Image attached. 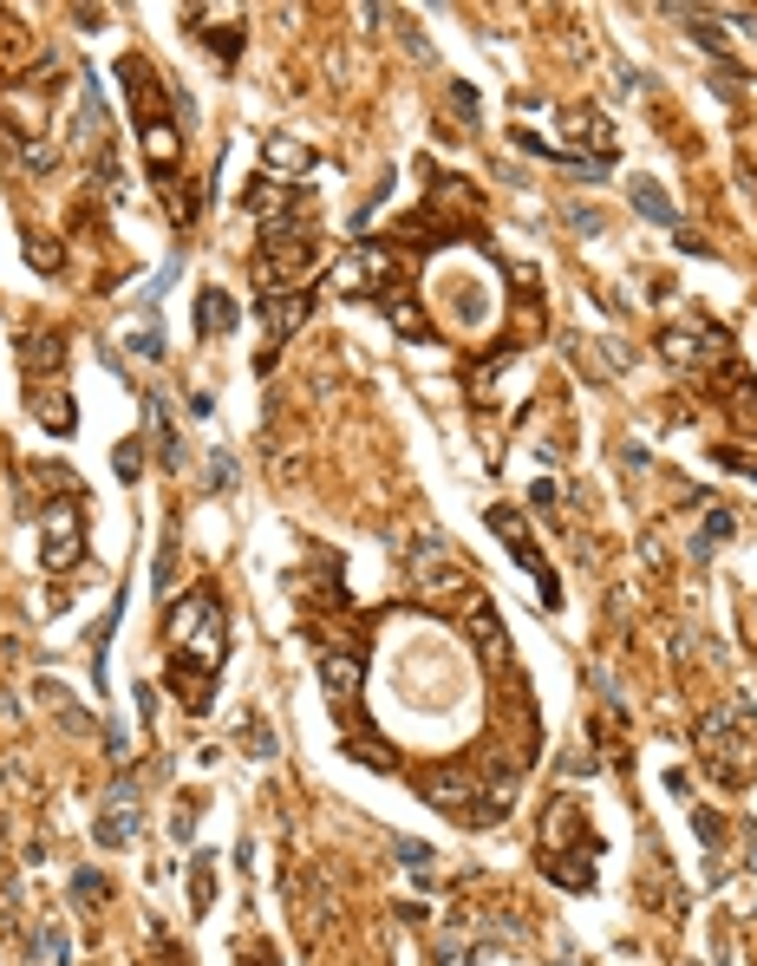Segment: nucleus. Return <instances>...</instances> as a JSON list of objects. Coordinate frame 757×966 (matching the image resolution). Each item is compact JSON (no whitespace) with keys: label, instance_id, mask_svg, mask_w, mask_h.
I'll return each instance as SVG.
<instances>
[{"label":"nucleus","instance_id":"obj_1","mask_svg":"<svg viewBox=\"0 0 757 966\" xmlns=\"http://www.w3.org/2000/svg\"><path fill=\"white\" fill-rule=\"evenodd\" d=\"M164 640H170V679H177V692L190 699V712H209V686H216L222 660H229V601L209 581H196L164 614Z\"/></svg>","mask_w":757,"mask_h":966},{"label":"nucleus","instance_id":"obj_2","mask_svg":"<svg viewBox=\"0 0 757 966\" xmlns=\"http://www.w3.org/2000/svg\"><path fill=\"white\" fill-rule=\"evenodd\" d=\"M418 797L451 810L457 823H503L516 797V777L510 771H490V758H470V764H444V771H425L418 777Z\"/></svg>","mask_w":757,"mask_h":966},{"label":"nucleus","instance_id":"obj_3","mask_svg":"<svg viewBox=\"0 0 757 966\" xmlns=\"http://www.w3.org/2000/svg\"><path fill=\"white\" fill-rule=\"evenodd\" d=\"M692 745H699V764L718 790H744L757 771V712L751 705H712L692 725Z\"/></svg>","mask_w":757,"mask_h":966},{"label":"nucleus","instance_id":"obj_4","mask_svg":"<svg viewBox=\"0 0 757 966\" xmlns=\"http://www.w3.org/2000/svg\"><path fill=\"white\" fill-rule=\"evenodd\" d=\"M314 262H320V249H314V235H307V222H275V229H262V249H255V288L294 294L314 275Z\"/></svg>","mask_w":757,"mask_h":966},{"label":"nucleus","instance_id":"obj_5","mask_svg":"<svg viewBox=\"0 0 757 966\" xmlns=\"http://www.w3.org/2000/svg\"><path fill=\"white\" fill-rule=\"evenodd\" d=\"M660 353L673 359L679 373H718V366H731V333L712 327L705 314H692V320L660 333Z\"/></svg>","mask_w":757,"mask_h":966},{"label":"nucleus","instance_id":"obj_6","mask_svg":"<svg viewBox=\"0 0 757 966\" xmlns=\"http://www.w3.org/2000/svg\"><path fill=\"white\" fill-rule=\"evenodd\" d=\"M79 490H66L59 503H46L33 523H40V562H46V575H66V568H79V555H85V516H79Z\"/></svg>","mask_w":757,"mask_h":966},{"label":"nucleus","instance_id":"obj_7","mask_svg":"<svg viewBox=\"0 0 757 966\" xmlns=\"http://www.w3.org/2000/svg\"><path fill=\"white\" fill-rule=\"evenodd\" d=\"M483 523H490L496 536L510 542V555H516V562H523V568H529V575H536V581H542V608H549V614L562 608V588H555V568L542 562V549H536V542H529L523 516H516V510H503V503H496V510H483Z\"/></svg>","mask_w":757,"mask_h":966},{"label":"nucleus","instance_id":"obj_8","mask_svg":"<svg viewBox=\"0 0 757 966\" xmlns=\"http://www.w3.org/2000/svg\"><path fill=\"white\" fill-rule=\"evenodd\" d=\"M392 268H399V255H392V249H372V242H359L346 262H333L327 281H333L340 294H372V288H386V281H392Z\"/></svg>","mask_w":757,"mask_h":966},{"label":"nucleus","instance_id":"obj_9","mask_svg":"<svg viewBox=\"0 0 757 966\" xmlns=\"http://www.w3.org/2000/svg\"><path fill=\"white\" fill-rule=\"evenodd\" d=\"M464 634L483 647V660H490V666H510V640H503V621H496L490 594H477V588L464 594Z\"/></svg>","mask_w":757,"mask_h":966},{"label":"nucleus","instance_id":"obj_10","mask_svg":"<svg viewBox=\"0 0 757 966\" xmlns=\"http://www.w3.org/2000/svg\"><path fill=\"white\" fill-rule=\"evenodd\" d=\"M307 314H314V288H294V294H262V327L268 340H294V333L307 327Z\"/></svg>","mask_w":757,"mask_h":966},{"label":"nucleus","instance_id":"obj_11","mask_svg":"<svg viewBox=\"0 0 757 966\" xmlns=\"http://www.w3.org/2000/svg\"><path fill=\"white\" fill-rule=\"evenodd\" d=\"M131 836H138V790L118 784L105 797V816H98V849H124Z\"/></svg>","mask_w":757,"mask_h":966},{"label":"nucleus","instance_id":"obj_12","mask_svg":"<svg viewBox=\"0 0 757 966\" xmlns=\"http://www.w3.org/2000/svg\"><path fill=\"white\" fill-rule=\"evenodd\" d=\"M359 679H366L359 653H320V686H327L333 705H353L359 699Z\"/></svg>","mask_w":757,"mask_h":966},{"label":"nucleus","instance_id":"obj_13","mask_svg":"<svg viewBox=\"0 0 757 966\" xmlns=\"http://www.w3.org/2000/svg\"><path fill=\"white\" fill-rule=\"evenodd\" d=\"M20 366H27L33 379H46V373H59L66 366V340H59L53 327H33L27 340H20Z\"/></svg>","mask_w":757,"mask_h":966},{"label":"nucleus","instance_id":"obj_14","mask_svg":"<svg viewBox=\"0 0 757 966\" xmlns=\"http://www.w3.org/2000/svg\"><path fill=\"white\" fill-rule=\"evenodd\" d=\"M235 320H242V307L229 301V294L222 288H203L196 294V333H203V340H216V333H229Z\"/></svg>","mask_w":757,"mask_h":966},{"label":"nucleus","instance_id":"obj_15","mask_svg":"<svg viewBox=\"0 0 757 966\" xmlns=\"http://www.w3.org/2000/svg\"><path fill=\"white\" fill-rule=\"evenodd\" d=\"M262 164L275 170V183H288V177H301V170H314V151H307L301 138H268L262 144Z\"/></svg>","mask_w":757,"mask_h":966},{"label":"nucleus","instance_id":"obj_16","mask_svg":"<svg viewBox=\"0 0 757 966\" xmlns=\"http://www.w3.org/2000/svg\"><path fill=\"white\" fill-rule=\"evenodd\" d=\"M124 92H131V111L151 125V105H157V72L144 59H124Z\"/></svg>","mask_w":757,"mask_h":966},{"label":"nucleus","instance_id":"obj_17","mask_svg":"<svg viewBox=\"0 0 757 966\" xmlns=\"http://www.w3.org/2000/svg\"><path fill=\"white\" fill-rule=\"evenodd\" d=\"M588 856H542V875L562 888H594V869H581Z\"/></svg>","mask_w":757,"mask_h":966},{"label":"nucleus","instance_id":"obj_18","mask_svg":"<svg viewBox=\"0 0 757 966\" xmlns=\"http://www.w3.org/2000/svg\"><path fill=\"white\" fill-rule=\"evenodd\" d=\"M144 412H151V431H157V457L164 464H183V438L170 431V418H164V399H144Z\"/></svg>","mask_w":757,"mask_h":966},{"label":"nucleus","instance_id":"obj_19","mask_svg":"<svg viewBox=\"0 0 757 966\" xmlns=\"http://www.w3.org/2000/svg\"><path fill=\"white\" fill-rule=\"evenodd\" d=\"M634 209H640V216H647V222H660V229H679V216H673V203H666V196H660V190H653V183H647V177H640V183H634Z\"/></svg>","mask_w":757,"mask_h":966},{"label":"nucleus","instance_id":"obj_20","mask_svg":"<svg viewBox=\"0 0 757 966\" xmlns=\"http://www.w3.org/2000/svg\"><path fill=\"white\" fill-rule=\"evenodd\" d=\"M33 412H40V425L53 431V438H72V425H79L72 399H33Z\"/></svg>","mask_w":757,"mask_h":966},{"label":"nucleus","instance_id":"obj_21","mask_svg":"<svg viewBox=\"0 0 757 966\" xmlns=\"http://www.w3.org/2000/svg\"><path fill=\"white\" fill-rule=\"evenodd\" d=\"M731 536H738V516L712 510V516H705V529L692 536V555H712V542H731Z\"/></svg>","mask_w":757,"mask_h":966},{"label":"nucleus","instance_id":"obj_22","mask_svg":"<svg viewBox=\"0 0 757 966\" xmlns=\"http://www.w3.org/2000/svg\"><path fill=\"white\" fill-rule=\"evenodd\" d=\"M27 262L40 268V275H59V262H66V249H59L53 235H27Z\"/></svg>","mask_w":757,"mask_h":966},{"label":"nucleus","instance_id":"obj_23","mask_svg":"<svg viewBox=\"0 0 757 966\" xmlns=\"http://www.w3.org/2000/svg\"><path fill=\"white\" fill-rule=\"evenodd\" d=\"M190 895H196V914H209V895H216V856H196V869H190Z\"/></svg>","mask_w":757,"mask_h":966},{"label":"nucleus","instance_id":"obj_24","mask_svg":"<svg viewBox=\"0 0 757 966\" xmlns=\"http://www.w3.org/2000/svg\"><path fill=\"white\" fill-rule=\"evenodd\" d=\"M111 470H118L124 483H138V477H144V451H138V438H118V451H111Z\"/></svg>","mask_w":757,"mask_h":966},{"label":"nucleus","instance_id":"obj_25","mask_svg":"<svg viewBox=\"0 0 757 966\" xmlns=\"http://www.w3.org/2000/svg\"><path fill=\"white\" fill-rule=\"evenodd\" d=\"M203 40H209V53H216L222 66H235V53H242V27H235V20H229V27H209Z\"/></svg>","mask_w":757,"mask_h":966},{"label":"nucleus","instance_id":"obj_26","mask_svg":"<svg viewBox=\"0 0 757 966\" xmlns=\"http://www.w3.org/2000/svg\"><path fill=\"white\" fill-rule=\"evenodd\" d=\"M451 111H457V118H464V125H470V118H477V85L451 79Z\"/></svg>","mask_w":757,"mask_h":966},{"label":"nucleus","instance_id":"obj_27","mask_svg":"<svg viewBox=\"0 0 757 966\" xmlns=\"http://www.w3.org/2000/svg\"><path fill=\"white\" fill-rule=\"evenodd\" d=\"M731 412H738L744 425H757V379H738V399H731Z\"/></svg>","mask_w":757,"mask_h":966},{"label":"nucleus","instance_id":"obj_28","mask_svg":"<svg viewBox=\"0 0 757 966\" xmlns=\"http://www.w3.org/2000/svg\"><path fill=\"white\" fill-rule=\"evenodd\" d=\"M692 829H699L705 849H718V842H725V829H718V816H712V810H692Z\"/></svg>","mask_w":757,"mask_h":966},{"label":"nucleus","instance_id":"obj_29","mask_svg":"<svg viewBox=\"0 0 757 966\" xmlns=\"http://www.w3.org/2000/svg\"><path fill=\"white\" fill-rule=\"evenodd\" d=\"M718 464H725V470H744V477H757V451H731V444H718Z\"/></svg>","mask_w":757,"mask_h":966},{"label":"nucleus","instance_id":"obj_30","mask_svg":"<svg viewBox=\"0 0 757 966\" xmlns=\"http://www.w3.org/2000/svg\"><path fill=\"white\" fill-rule=\"evenodd\" d=\"M242 745L255 751V758H275V745H268V732H262V718H248V725H242Z\"/></svg>","mask_w":757,"mask_h":966},{"label":"nucleus","instance_id":"obj_31","mask_svg":"<svg viewBox=\"0 0 757 966\" xmlns=\"http://www.w3.org/2000/svg\"><path fill=\"white\" fill-rule=\"evenodd\" d=\"M692 20V33H699V46H712V53H725V33H718L712 27V20H705V14H686Z\"/></svg>","mask_w":757,"mask_h":966},{"label":"nucleus","instance_id":"obj_32","mask_svg":"<svg viewBox=\"0 0 757 966\" xmlns=\"http://www.w3.org/2000/svg\"><path fill=\"white\" fill-rule=\"evenodd\" d=\"M72 895H79V901H98V895H105V882H98V869H79V875H72Z\"/></svg>","mask_w":757,"mask_h":966},{"label":"nucleus","instance_id":"obj_33","mask_svg":"<svg viewBox=\"0 0 757 966\" xmlns=\"http://www.w3.org/2000/svg\"><path fill=\"white\" fill-rule=\"evenodd\" d=\"M399 856H405V869H412V875L431 869V849H425V842H399Z\"/></svg>","mask_w":757,"mask_h":966},{"label":"nucleus","instance_id":"obj_34","mask_svg":"<svg viewBox=\"0 0 757 966\" xmlns=\"http://www.w3.org/2000/svg\"><path fill=\"white\" fill-rule=\"evenodd\" d=\"M131 353H138V359H164V340L144 327V333H131Z\"/></svg>","mask_w":757,"mask_h":966},{"label":"nucleus","instance_id":"obj_35","mask_svg":"<svg viewBox=\"0 0 757 966\" xmlns=\"http://www.w3.org/2000/svg\"><path fill=\"white\" fill-rule=\"evenodd\" d=\"M555 497H562V490H555V483H536V490H529V503H536V510H542V516H549V510H555Z\"/></svg>","mask_w":757,"mask_h":966},{"label":"nucleus","instance_id":"obj_36","mask_svg":"<svg viewBox=\"0 0 757 966\" xmlns=\"http://www.w3.org/2000/svg\"><path fill=\"white\" fill-rule=\"evenodd\" d=\"M170 555H177V549L164 542V549H157V588H164V594H170Z\"/></svg>","mask_w":757,"mask_h":966}]
</instances>
